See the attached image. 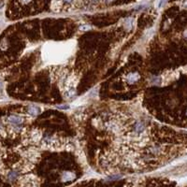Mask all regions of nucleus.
<instances>
[{
	"instance_id": "obj_1",
	"label": "nucleus",
	"mask_w": 187,
	"mask_h": 187,
	"mask_svg": "<svg viewBox=\"0 0 187 187\" xmlns=\"http://www.w3.org/2000/svg\"><path fill=\"white\" fill-rule=\"evenodd\" d=\"M26 157L28 159V162L33 163L39 157V153L37 150L34 149H30L26 152Z\"/></svg>"
},
{
	"instance_id": "obj_2",
	"label": "nucleus",
	"mask_w": 187,
	"mask_h": 187,
	"mask_svg": "<svg viewBox=\"0 0 187 187\" xmlns=\"http://www.w3.org/2000/svg\"><path fill=\"white\" fill-rule=\"evenodd\" d=\"M30 139L32 140L35 143H38L41 140V138H42V133L41 131L38 130V129H33L30 133Z\"/></svg>"
},
{
	"instance_id": "obj_3",
	"label": "nucleus",
	"mask_w": 187,
	"mask_h": 187,
	"mask_svg": "<svg viewBox=\"0 0 187 187\" xmlns=\"http://www.w3.org/2000/svg\"><path fill=\"white\" fill-rule=\"evenodd\" d=\"M8 121L9 123H11L12 126H20V124L23 123V118L18 115H11L8 118Z\"/></svg>"
},
{
	"instance_id": "obj_4",
	"label": "nucleus",
	"mask_w": 187,
	"mask_h": 187,
	"mask_svg": "<svg viewBox=\"0 0 187 187\" xmlns=\"http://www.w3.org/2000/svg\"><path fill=\"white\" fill-rule=\"evenodd\" d=\"M139 79V75L138 73H136V72H133V73H129V74L126 76V81L128 82V84H135V82H136Z\"/></svg>"
},
{
	"instance_id": "obj_5",
	"label": "nucleus",
	"mask_w": 187,
	"mask_h": 187,
	"mask_svg": "<svg viewBox=\"0 0 187 187\" xmlns=\"http://www.w3.org/2000/svg\"><path fill=\"white\" fill-rule=\"evenodd\" d=\"M28 113L30 114V115H32V116H37L38 114L39 113V109L38 107H35V106H30L28 107V110H27Z\"/></svg>"
},
{
	"instance_id": "obj_6",
	"label": "nucleus",
	"mask_w": 187,
	"mask_h": 187,
	"mask_svg": "<svg viewBox=\"0 0 187 187\" xmlns=\"http://www.w3.org/2000/svg\"><path fill=\"white\" fill-rule=\"evenodd\" d=\"M18 176H19V172L16 171V170H12V171H10L8 174V178L9 181H15L17 178H18Z\"/></svg>"
},
{
	"instance_id": "obj_7",
	"label": "nucleus",
	"mask_w": 187,
	"mask_h": 187,
	"mask_svg": "<svg viewBox=\"0 0 187 187\" xmlns=\"http://www.w3.org/2000/svg\"><path fill=\"white\" fill-rule=\"evenodd\" d=\"M75 178V175L71 172H65L63 174V181L67 182V181H71L72 179Z\"/></svg>"
},
{
	"instance_id": "obj_8",
	"label": "nucleus",
	"mask_w": 187,
	"mask_h": 187,
	"mask_svg": "<svg viewBox=\"0 0 187 187\" xmlns=\"http://www.w3.org/2000/svg\"><path fill=\"white\" fill-rule=\"evenodd\" d=\"M80 29V30H88V29H90V26H88V25H84V26H81Z\"/></svg>"
},
{
	"instance_id": "obj_9",
	"label": "nucleus",
	"mask_w": 187,
	"mask_h": 187,
	"mask_svg": "<svg viewBox=\"0 0 187 187\" xmlns=\"http://www.w3.org/2000/svg\"><path fill=\"white\" fill-rule=\"evenodd\" d=\"M57 108H58V109H66V110L68 109L67 106H59V107H57Z\"/></svg>"
},
{
	"instance_id": "obj_10",
	"label": "nucleus",
	"mask_w": 187,
	"mask_h": 187,
	"mask_svg": "<svg viewBox=\"0 0 187 187\" xmlns=\"http://www.w3.org/2000/svg\"><path fill=\"white\" fill-rule=\"evenodd\" d=\"M22 1H23L24 3H28V2L31 1V0H22Z\"/></svg>"
},
{
	"instance_id": "obj_11",
	"label": "nucleus",
	"mask_w": 187,
	"mask_h": 187,
	"mask_svg": "<svg viewBox=\"0 0 187 187\" xmlns=\"http://www.w3.org/2000/svg\"><path fill=\"white\" fill-rule=\"evenodd\" d=\"M3 129V126H2V123H0V130H2Z\"/></svg>"
},
{
	"instance_id": "obj_12",
	"label": "nucleus",
	"mask_w": 187,
	"mask_h": 187,
	"mask_svg": "<svg viewBox=\"0 0 187 187\" xmlns=\"http://www.w3.org/2000/svg\"><path fill=\"white\" fill-rule=\"evenodd\" d=\"M2 88V81H1V80H0V89Z\"/></svg>"
}]
</instances>
